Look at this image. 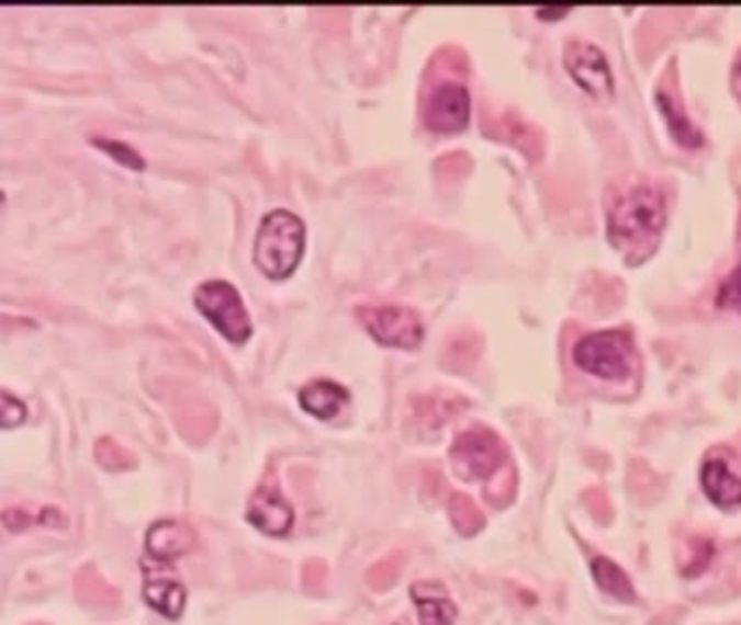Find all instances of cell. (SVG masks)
<instances>
[{
  "label": "cell",
  "instance_id": "obj_1",
  "mask_svg": "<svg viewBox=\"0 0 741 625\" xmlns=\"http://www.w3.org/2000/svg\"><path fill=\"white\" fill-rule=\"evenodd\" d=\"M663 226L665 198L645 183L627 188L607 208V239L629 263H639L654 252Z\"/></svg>",
  "mask_w": 741,
  "mask_h": 625
},
{
  "label": "cell",
  "instance_id": "obj_2",
  "mask_svg": "<svg viewBox=\"0 0 741 625\" xmlns=\"http://www.w3.org/2000/svg\"><path fill=\"white\" fill-rule=\"evenodd\" d=\"M305 252V224L299 215L285 208L270 211L255 237L252 259L261 274L272 281H283L294 274Z\"/></svg>",
  "mask_w": 741,
  "mask_h": 625
},
{
  "label": "cell",
  "instance_id": "obj_3",
  "mask_svg": "<svg viewBox=\"0 0 741 625\" xmlns=\"http://www.w3.org/2000/svg\"><path fill=\"white\" fill-rule=\"evenodd\" d=\"M574 363L603 380H625L633 370V339L625 330H596L572 348Z\"/></svg>",
  "mask_w": 741,
  "mask_h": 625
},
{
  "label": "cell",
  "instance_id": "obj_4",
  "mask_svg": "<svg viewBox=\"0 0 741 625\" xmlns=\"http://www.w3.org/2000/svg\"><path fill=\"white\" fill-rule=\"evenodd\" d=\"M194 305L233 343L248 341L252 321L239 292L226 281H207L194 294Z\"/></svg>",
  "mask_w": 741,
  "mask_h": 625
},
{
  "label": "cell",
  "instance_id": "obj_5",
  "mask_svg": "<svg viewBox=\"0 0 741 625\" xmlns=\"http://www.w3.org/2000/svg\"><path fill=\"white\" fill-rule=\"evenodd\" d=\"M363 328L383 345L414 350L423 343L420 315L403 305H361L355 309Z\"/></svg>",
  "mask_w": 741,
  "mask_h": 625
},
{
  "label": "cell",
  "instance_id": "obj_6",
  "mask_svg": "<svg viewBox=\"0 0 741 625\" xmlns=\"http://www.w3.org/2000/svg\"><path fill=\"white\" fill-rule=\"evenodd\" d=\"M563 66L574 83L594 101H614L616 81L611 75V66L598 46L583 39H570L563 48Z\"/></svg>",
  "mask_w": 741,
  "mask_h": 625
},
{
  "label": "cell",
  "instance_id": "obj_7",
  "mask_svg": "<svg viewBox=\"0 0 741 625\" xmlns=\"http://www.w3.org/2000/svg\"><path fill=\"white\" fill-rule=\"evenodd\" d=\"M450 458L463 478L479 480L501 469L507 458V447L494 430L470 428L450 445Z\"/></svg>",
  "mask_w": 741,
  "mask_h": 625
},
{
  "label": "cell",
  "instance_id": "obj_8",
  "mask_svg": "<svg viewBox=\"0 0 741 625\" xmlns=\"http://www.w3.org/2000/svg\"><path fill=\"white\" fill-rule=\"evenodd\" d=\"M426 128L435 133H459L470 120V94L461 83L441 81L433 86L423 103Z\"/></svg>",
  "mask_w": 741,
  "mask_h": 625
},
{
  "label": "cell",
  "instance_id": "obj_9",
  "mask_svg": "<svg viewBox=\"0 0 741 625\" xmlns=\"http://www.w3.org/2000/svg\"><path fill=\"white\" fill-rule=\"evenodd\" d=\"M246 518L255 527L272 536L290 532L294 523V511L290 502L283 498L274 471H268L257 491L250 496Z\"/></svg>",
  "mask_w": 741,
  "mask_h": 625
},
{
  "label": "cell",
  "instance_id": "obj_10",
  "mask_svg": "<svg viewBox=\"0 0 741 625\" xmlns=\"http://www.w3.org/2000/svg\"><path fill=\"white\" fill-rule=\"evenodd\" d=\"M197 538L188 523L177 520L157 521L146 534V549L150 556L170 560L192 552Z\"/></svg>",
  "mask_w": 741,
  "mask_h": 625
},
{
  "label": "cell",
  "instance_id": "obj_11",
  "mask_svg": "<svg viewBox=\"0 0 741 625\" xmlns=\"http://www.w3.org/2000/svg\"><path fill=\"white\" fill-rule=\"evenodd\" d=\"M703 489L707 498L722 509L741 507V478L722 461V458H709L703 465Z\"/></svg>",
  "mask_w": 741,
  "mask_h": 625
},
{
  "label": "cell",
  "instance_id": "obj_12",
  "mask_svg": "<svg viewBox=\"0 0 741 625\" xmlns=\"http://www.w3.org/2000/svg\"><path fill=\"white\" fill-rule=\"evenodd\" d=\"M144 598L155 611H159L161 615H166L170 620H177L183 613V606H186V589L168 571L146 569Z\"/></svg>",
  "mask_w": 741,
  "mask_h": 625
},
{
  "label": "cell",
  "instance_id": "obj_13",
  "mask_svg": "<svg viewBox=\"0 0 741 625\" xmlns=\"http://www.w3.org/2000/svg\"><path fill=\"white\" fill-rule=\"evenodd\" d=\"M412 600L418 606L420 624L452 625L457 620V606L448 598L446 587L439 582L423 580L412 587Z\"/></svg>",
  "mask_w": 741,
  "mask_h": 625
},
{
  "label": "cell",
  "instance_id": "obj_14",
  "mask_svg": "<svg viewBox=\"0 0 741 625\" xmlns=\"http://www.w3.org/2000/svg\"><path fill=\"white\" fill-rule=\"evenodd\" d=\"M299 400H301V407L310 416L318 417V419H330L344 409V405H348L350 394L339 383L319 378V380L307 383L301 389Z\"/></svg>",
  "mask_w": 741,
  "mask_h": 625
},
{
  "label": "cell",
  "instance_id": "obj_15",
  "mask_svg": "<svg viewBox=\"0 0 741 625\" xmlns=\"http://www.w3.org/2000/svg\"><path fill=\"white\" fill-rule=\"evenodd\" d=\"M592 576H594L598 589L605 595H609L618 602H625V604L636 602V587H633L631 578L614 560H609L605 556L594 558L592 560Z\"/></svg>",
  "mask_w": 741,
  "mask_h": 625
},
{
  "label": "cell",
  "instance_id": "obj_16",
  "mask_svg": "<svg viewBox=\"0 0 741 625\" xmlns=\"http://www.w3.org/2000/svg\"><path fill=\"white\" fill-rule=\"evenodd\" d=\"M75 591L79 602L92 609H115L120 593L106 582L94 567H83L75 578Z\"/></svg>",
  "mask_w": 741,
  "mask_h": 625
},
{
  "label": "cell",
  "instance_id": "obj_17",
  "mask_svg": "<svg viewBox=\"0 0 741 625\" xmlns=\"http://www.w3.org/2000/svg\"><path fill=\"white\" fill-rule=\"evenodd\" d=\"M656 103L659 109L663 111L665 120H667V128L674 135V139L685 146V148H696L703 144V135L700 130L694 126V122L683 113L681 104L676 103L674 99H670L667 94L659 92L656 94Z\"/></svg>",
  "mask_w": 741,
  "mask_h": 625
},
{
  "label": "cell",
  "instance_id": "obj_18",
  "mask_svg": "<svg viewBox=\"0 0 741 625\" xmlns=\"http://www.w3.org/2000/svg\"><path fill=\"white\" fill-rule=\"evenodd\" d=\"M405 560H407V554H405L403 549L390 552L385 558L377 560V562L366 571V584H368L374 593H385V591L394 589L396 582L401 580Z\"/></svg>",
  "mask_w": 741,
  "mask_h": 625
},
{
  "label": "cell",
  "instance_id": "obj_19",
  "mask_svg": "<svg viewBox=\"0 0 741 625\" xmlns=\"http://www.w3.org/2000/svg\"><path fill=\"white\" fill-rule=\"evenodd\" d=\"M177 421L188 441L205 443L212 436L217 419L207 405H192L179 413Z\"/></svg>",
  "mask_w": 741,
  "mask_h": 625
},
{
  "label": "cell",
  "instance_id": "obj_20",
  "mask_svg": "<svg viewBox=\"0 0 741 625\" xmlns=\"http://www.w3.org/2000/svg\"><path fill=\"white\" fill-rule=\"evenodd\" d=\"M94 454H97V461L109 471H126L135 467V456L126 447H122L117 441H113L111 436H103L97 441Z\"/></svg>",
  "mask_w": 741,
  "mask_h": 625
},
{
  "label": "cell",
  "instance_id": "obj_21",
  "mask_svg": "<svg viewBox=\"0 0 741 625\" xmlns=\"http://www.w3.org/2000/svg\"><path fill=\"white\" fill-rule=\"evenodd\" d=\"M450 520L457 525L459 532L472 534L481 527V513L474 509V504L465 496H454L450 500Z\"/></svg>",
  "mask_w": 741,
  "mask_h": 625
},
{
  "label": "cell",
  "instance_id": "obj_22",
  "mask_svg": "<svg viewBox=\"0 0 741 625\" xmlns=\"http://www.w3.org/2000/svg\"><path fill=\"white\" fill-rule=\"evenodd\" d=\"M92 144L99 146L101 150H105L106 155L113 157L117 163H122L131 170H144V159L128 144L117 141V139H109V137H92Z\"/></svg>",
  "mask_w": 741,
  "mask_h": 625
},
{
  "label": "cell",
  "instance_id": "obj_23",
  "mask_svg": "<svg viewBox=\"0 0 741 625\" xmlns=\"http://www.w3.org/2000/svg\"><path fill=\"white\" fill-rule=\"evenodd\" d=\"M2 520H4V525L9 527V530H22V527H26V525H31V523H57V521H61L64 523V518L59 515V511H55V509H42V513L40 515H31V513H26L24 509H7L4 513H2ZM59 525V523H57Z\"/></svg>",
  "mask_w": 741,
  "mask_h": 625
},
{
  "label": "cell",
  "instance_id": "obj_24",
  "mask_svg": "<svg viewBox=\"0 0 741 625\" xmlns=\"http://www.w3.org/2000/svg\"><path fill=\"white\" fill-rule=\"evenodd\" d=\"M716 303L725 311L741 312V259L736 270L720 285Z\"/></svg>",
  "mask_w": 741,
  "mask_h": 625
},
{
  "label": "cell",
  "instance_id": "obj_25",
  "mask_svg": "<svg viewBox=\"0 0 741 625\" xmlns=\"http://www.w3.org/2000/svg\"><path fill=\"white\" fill-rule=\"evenodd\" d=\"M326 580H328V567L324 560L319 558H314V560H307L305 569H303V584L310 593H322L324 587H326Z\"/></svg>",
  "mask_w": 741,
  "mask_h": 625
},
{
  "label": "cell",
  "instance_id": "obj_26",
  "mask_svg": "<svg viewBox=\"0 0 741 625\" xmlns=\"http://www.w3.org/2000/svg\"><path fill=\"white\" fill-rule=\"evenodd\" d=\"M24 417H26V407L18 398H13L7 391H2V396H0V421H2V428H13V425L22 423Z\"/></svg>",
  "mask_w": 741,
  "mask_h": 625
},
{
  "label": "cell",
  "instance_id": "obj_27",
  "mask_svg": "<svg viewBox=\"0 0 741 625\" xmlns=\"http://www.w3.org/2000/svg\"><path fill=\"white\" fill-rule=\"evenodd\" d=\"M570 11V7H539L537 15H541V20H557L563 18Z\"/></svg>",
  "mask_w": 741,
  "mask_h": 625
},
{
  "label": "cell",
  "instance_id": "obj_28",
  "mask_svg": "<svg viewBox=\"0 0 741 625\" xmlns=\"http://www.w3.org/2000/svg\"><path fill=\"white\" fill-rule=\"evenodd\" d=\"M392 625H412V624H409V620H407V617H401V620H396V622H394V624Z\"/></svg>",
  "mask_w": 741,
  "mask_h": 625
},
{
  "label": "cell",
  "instance_id": "obj_29",
  "mask_svg": "<svg viewBox=\"0 0 741 625\" xmlns=\"http://www.w3.org/2000/svg\"><path fill=\"white\" fill-rule=\"evenodd\" d=\"M29 625H46V624H29Z\"/></svg>",
  "mask_w": 741,
  "mask_h": 625
},
{
  "label": "cell",
  "instance_id": "obj_30",
  "mask_svg": "<svg viewBox=\"0 0 741 625\" xmlns=\"http://www.w3.org/2000/svg\"><path fill=\"white\" fill-rule=\"evenodd\" d=\"M740 72H741V61H740Z\"/></svg>",
  "mask_w": 741,
  "mask_h": 625
}]
</instances>
